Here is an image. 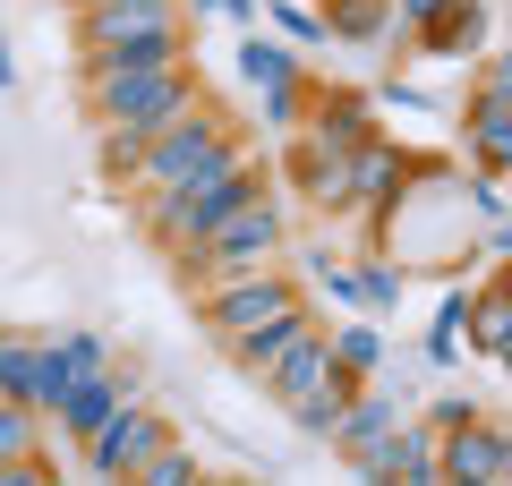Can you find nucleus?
I'll return each mask as SVG.
<instances>
[{
  "instance_id": "nucleus-6",
  "label": "nucleus",
  "mask_w": 512,
  "mask_h": 486,
  "mask_svg": "<svg viewBox=\"0 0 512 486\" xmlns=\"http://www.w3.org/2000/svg\"><path fill=\"white\" fill-rule=\"evenodd\" d=\"M512 69L504 60H478V77H470V94H461V162L470 171H504V154H512Z\"/></svg>"
},
{
  "instance_id": "nucleus-34",
  "label": "nucleus",
  "mask_w": 512,
  "mask_h": 486,
  "mask_svg": "<svg viewBox=\"0 0 512 486\" xmlns=\"http://www.w3.org/2000/svg\"><path fill=\"white\" fill-rule=\"evenodd\" d=\"M180 9H188V26H197V18H205V9H214V0H180Z\"/></svg>"
},
{
  "instance_id": "nucleus-29",
  "label": "nucleus",
  "mask_w": 512,
  "mask_h": 486,
  "mask_svg": "<svg viewBox=\"0 0 512 486\" xmlns=\"http://www.w3.org/2000/svg\"><path fill=\"white\" fill-rule=\"evenodd\" d=\"M444 9H453V0H393V35H384V43H402V52H419V35H427V26L444 18Z\"/></svg>"
},
{
  "instance_id": "nucleus-30",
  "label": "nucleus",
  "mask_w": 512,
  "mask_h": 486,
  "mask_svg": "<svg viewBox=\"0 0 512 486\" xmlns=\"http://www.w3.org/2000/svg\"><path fill=\"white\" fill-rule=\"evenodd\" d=\"M478 410H487V401H470V393H436L427 410H410V418H419V427H436V435H453V427H470Z\"/></svg>"
},
{
  "instance_id": "nucleus-31",
  "label": "nucleus",
  "mask_w": 512,
  "mask_h": 486,
  "mask_svg": "<svg viewBox=\"0 0 512 486\" xmlns=\"http://www.w3.org/2000/svg\"><path fill=\"white\" fill-rule=\"evenodd\" d=\"M470 214L478 222H504V171H470Z\"/></svg>"
},
{
  "instance_id": "nucleus-21",
  "label": "nucleus",
  "mask_w": 512,
  "mask_h": 486,
  "mask_svg": "<svg viewBox=\"0 0 512 486\" xmlns=\"http://www.w3.org/2000/svg\"><path fill=\"white\" fill-rule=\"evenodd\" d=\"M316 18H325V43H384L393 35V0H325V9H316Z\"/></svg>"
},
{
  "instance_id": "nucleus-5",
  "label": "nucleus",
  "mask_w": 512,
  "mask_h": 486,
  "mask_svg": "<svg viewBox=\"0 0 512 486\" xmlns=\"http://www.w3.org/2000/svg\"><path fill=\"white\" fill-rule=\"evenodd\" d=\"M197 299V324L214 333V342H239L248 324H265V316H282V307H299L308 290L282 273V256L274 265H239V273H222V282H205V290H188Z\"/></svg>"
},
{
  "instance_id": "nucleus-33",
  "label": "nucleus",
  "mask_w": 512,
  "mask_h": 486,
  "mask_svg": "<svg viewBox=\"0 0 512 486\" xmlns=\"http://www.w3.org/2000/svg\"><path fill=\"white\" fill-rule=\"evenodd\" d=\"M18 86V52H9V26H0V94Z\"/></svg>"
},
{
  "instance_id": "nucleus-23",
  "label": "nucleus",
  "mask_w": 512,
  "mask_h": 486,
  "mask_svg": "<svg viewBox=\"0 0 512 486\" xmlns=\"http://www.w3.org/2000/svg\"><path fill=\"white\" fill-rule=\"evenodd\" d=\"M461 333H470V282H453V290H444V299H436V324H427V367H453L461 359Z\"/></svg>"
},
{
  "instance_id": "nucleus-26",
  "label": "nucleus",
  "mask_w": 512,
  "mask_h": 486,
  "mask_svg": "<svg viewBox=\"0 0 512 486\" xmlns=\"http://www.w3.org/2000/svg\"><path fill=\"white\" fill-rule=\"evenodd\" d=\"M308 86H316V77H299V86H265V94H256V128H265V137H291V128L299 120H308Z\"/></svg>"
},
{
  "instance_id": "nucleus-1",
  "label": "nucleus",
  "mask_w": 512,
  "mask_h": 486,
  "mask_svg": "<svg viewBox=\"0 0 512 486\" xmlns=\"http://www.w3.org/2000/svg\"><path fill=\"white\" fill-rule=\"evenodd\" d=\"M256 188H274L265 154H256V145H231L214 171H197V180H180V188H137L128 214H137V231H146V248L171 256V248H188V239H205L239 197H256Z\"/></svg>"
},
{
  "instance_id": "nucleus-7",
  "label": "nucleus",
  "mask_w": 512,
  "mask_h": 486,
  "mask_svg": "<svg viewBox=\"0 0 512 486\" xmlns=\"http://www.w3.org/2000/svg\"><path fill=\"white\" fill-rule=\"evenodd\" d=\"M410 171H419V154H410L402 137H384V128L350 145V222H359L367 239H376V222L393 214V197L410 188Z\"/></svg>"
},
{
  "instance_id": "nucleus-32",
  "label": "nucleus",
  "mask_w": 512,
  "mask_h": 486,
  "mask_svg": "<svg viewBox=\"0 0 512 486\" xmlns=\"http://www.w3.org/2000/svg\"><path fill=\"white\" fill-rule=\"evenodd\" d=\"M214 9H222V18H231V26H239V35H248V26H256V18H265V0H214Z\"/></svg>"
},
{
  "instance_id": "nucleus-14",
  "label": "nucleus",
  "mask_w": 512,
  "mask_h": 486,
  "mask_svg": "<svg viewBox=\"0 0 512 486\" xmlns=\"http://www.w3.org/2000/svg\"><path fill=\"white\" fill-rule=\"evenodd\" d=\"M350 393H359V376H350V367H316V376L299 384V393H282V418H291V427L308 435V444H325Z\"/></svg>"
},
{
  "instance_id": "nucleus-11",
  "label": "nucleus",
  "mask_w": 512,
  "mask_h": 486,
  "mask_svg": "<svg viewBox=\"0 0 512 486\" xmlns=\"http://www.w3.org/2000/svg\"><path fill=\"white\" fill-rule=\"evenodd\" d=\"M120 401H137V367H94V376H77V384H60V401L43 418H52V435H69V444H86L94 427H103L111 410H120Z\"/></svg>"
},
{
  "instance_id": "nucleus-28",
  "label": "nucleus",
  "mask_w": 512,
  "mask_h": 486,
  "mask_svg": "<svg viewBox=\"0 0 512 486\" xmlns=\"http://www.w3.org/2000/svg\"><path fill=\"white\" fill-rule=\"evenodd\" d=\"M137 145H146L137 128H111V120H94V171L128 188V171H137Z\"/></svg>"
},
{
  "instance_id": "nucleus-19",
  "label": "nucleus",
  "mask_w": 512,
  "mask_h": 486,
  "mask_svg": "<svg viewBox=\"0 0 512 486\" xmlns=\"http://www.w3.org/2000/svg\"><path fill=\"white\" fill-rule=\"evenodd\" d=\"M0 393L26 401V410H43V333L0 324Z\"/></svg>"
},
{
  "instance_id": "nucleus-17",
  "label": "nucleus",
  "mask_w": 512,
  "mask_h": 486,
  "mask_svg": "<svg viewBox=\"0 0 512 486\" xmlns=\"http://www.w3.org/2000/svg\"><path fill=\"white\" fill-rule=\"evenodd\" d=\"M231 69H239V86H248V94H265V86H299V77H316V69H308V52H291L282 35H256V26L239 35Z\"/></svg>"
},
{
  "instance_id": "nucleus-12",
  "label": "nucleus",
  "mask_w": 512,
  "mask_h": 486,
  "mask_svg": "<svg viewBox=\"0 0 512 486\" xmlns=\"http://www.w3.org/2000/svg\"><path fill=\"white\" fill-rule=\"evenodd\" d=\"M402 418H410V401H402V393H384V384H376V376H367V384H359V393H350V401H342V418H333V435H325V444H333V452H342V461H359V452H376V444H384V435L402 427Z\"/></svg>"
},
{
  "instance_id": "nucleus-13",
  "label": "nucleus",
  "mask_w": 512,
  "mask_h": 486,
  "mask_svg": "<svg viewBox=\"0 0 512 486\" xmlns=\"http://www.w3.org/2000/svg\"><path fill=\"white\" fill-rule=\"evenodd\" d=\"M359 478H393V486H436V427H419V418H402V427L384 435L376 452H359Z\"/></svg>"
},
{
  "instance_id": "nucleus-10",
  "label": "nucleus",
  "mask_w": 512,
  "mask_h": 486,
  "mask_svg": "<svg viewBox=\"0 0 512 486\" xmlns=\"http://www.w3.org/2000/svg\"><path fill=\"white\" fill-rule=\"evenodd\" d=\"M376 128H384V111H376L367 86H333V77H316V86H308V120H299L291 137H316V145H333V154H350V145L376 137Z\"/></svg>"
},
{
  "instance_id": "nucleus-16",
  "label": "nucleus",
  "mask_w": 512,
  "mask_h": 486,
  "mask_svg": "<svg viewBox=\"0 0 512 486\" xmlns=\"http://www.w3.org/2000/svg\"><path fill=\"white\" fill-rule=\"evenodd\" d=\"M308 324H325V316H316V307L299 299V307H282V316H265V324H248V333H239V342H222V359H231L239 376H265V367H274L282 350H291L299 333H308Z\"/></svg>"
},
{
  "instance_id": "nucleus-4",
  "label": "nucleus",
  "mask_w": 512,
  "mask_h": 486,
  "mask_svg": "<svg viewBox=\"0 0 512 486\" xmlns=\"http://www.w3.org/2000/svg\"><path fill=\"white\" fill-rule=\"evenodd\" d=\"M77 94H86L94 120L111 128H137V137H154V128L171 120V111H188L205 94L197 60H163V69H120V77H77Z\"/></svg>"
},
{
  "instance_id": "nucleus-27",
  "label": "nucleus",
  "mask_w": 512,
  "mask_h": 486,
  "mask_svg": "<svg viewBox=\"0 0 512 486\" xmlns=\"http://www.w3.org/2000/svg\"><path fill=\"white\" fill-rule=\"evenodd\" d=\"M265 18L291 52H325V18H316V0H265Z\"/></svg>"
},
{
  "instance_id": "nucleus-15",
  "label": "nucleus",
  "mask_w": 512,
  "mask_h": 486,
  "mask_svg": "<svg viewBox=\"0 0 512 486\" xmlns=\"http://www.w3.org/2000/svg\"><path fill=\"white\" fill-rule=\"evenodd\" d=\"M461 350H478V359H512V273L495 265L487 282H470V333H461Z\"/></svg>"
},
{
  "instance_id": "nucleus-20",
  "label": "nucleus",
  "mask_w": 512,
  "mask_h": 486,
  "mask_svg": "<svg viewBox=\"0 0 512 486\" xmlns=\"http://www.w3.org/2000/svg\"><path fill=\"white\" fill-rule=\"evenodd\" d=\"M478 43H487V0H453V9L419 35V60H470Z\"/></svg>"
},
{
  "instance_id": "nucleus-25",
  "label": "nucleus",
  "mask_w": 512,
  "mask_h": 486,
  "mask_svg": "<svg viewBox=\"0 0 512 486\" xmlns=\"http://www.w3.org/2000/svg\"><path fill=\"white\" fill-rule=\"evenodd\" d=\"M26 452H52V418L0 393V461H26Z\"/></svg>"
},
{
  "instance_id": "nucleus-24",
  "label": "nucleus",
  "mask_w": 512,
  "mask_h": 486,
  "mask_svg": "<svg viewBox=\"0 0 512 486\" xmlns=\"http://www.w3.org/2000/svg\"><path fill=\"white\" fill-rule=\"evenodd\" d=\"M197 478H205V461H197V452H188V444H180V427H171V435H163V444H154V452H146V461L128 469V486H197Z\"/></svg>"
},
{
  "instance_id": "nucleus-9",
  "label": "nucleus",
  "mask_w": 512,
  "mask_h": 486,
  "mask_svg": "<svg viewBox=\"0 0 512 486\" xmlns=\"http://www.w3.org/2000/svg\"><path fill=\"white\" fill-rule=\"evenodd\" d=\"M512 478V435L495 410H478L470 427L436 435V486H504Z\"/></svg>"
},
{
  "instance_id": "nucleus-22",
  "label": "nucleus",
  "mask_w": 512,
  "mask_h": 486,
  "mask_svg": "<svg viewBox=\"0 0 512 486\" xmlns=\"http://www.w3.org/2000/svg\"><path fill=\"white\" fill-rule=\"evenodd\" d=\"M325 342H333V367H350L359 384H367V376H384V359H393V342L376 333V316H367V307H359L350 324H333Z\"/></svg>"
},
{
  "instance_id": "nucleus-3",
  "label": "nucleus",
  "mask_w": 512,
  "mask_h": 486,
  "mask_svg": "<svg viewBox=\"0 0 512 486\" xmlns=\"http://www.w3.org/2000/svg\"><path fill=\"white\" fill-rule=\"evenodd\" d=\"M231 145H248V128H239V111H222L214 94H197L188 111H171L163 128H154L146 145H137V171H128V197L137 188H180L197 180V171H214Z\"/></svg>"
},
{
  "instance_id": "nucleus-8",
  "label": "nucleus",
  "mask_w": 512,
  "mask_h": 486,
  "mask_svg": "<svg viewBox=\"0 0 512 486\" xmlns=\"http://www.w3.org/2000/svg\"><path fill=\"white\" fill-rule=\"evenodd\" d=\"M163 435H171V410H154V401H120V410L77 444V469H86V478H128Z\"/></svg>"
},
{
  "instance_id": "nucleus-2",
  "label": "nucleus",
  "mask_w": 512,
  "mask_h": 486,
  "mask_svg": "<svg viewBox=\"0 0 512 486\" xmlns=\"http://www.w3.org/2000/svg\"><path fill=\"white\" fill-rule=\"evenodd\" d=\"M282 248H291V205H282L274 188H256V197H239L205 239L171 248V282L205 290V282H222V273H239V265H274Z\"/></svg>"
},
{
  "instance_id": "nucleus-18",
  "label": "nucleus",
  "mask_w": 512,
  "mask_h": 486,
  "mask_svg": "<svg viewBox=\"0 0 512 486\" xmlns=\"http://www.w3.org/2000/svg\"><path fill=\"white\" fill-rule=\"evenodd\" d=\"M342 273H350V307H367V316H393V307H402V290H410V273L393 265V256H384L376 239H367V248L350 256Z\"/></svg>"
}]
</instances>
